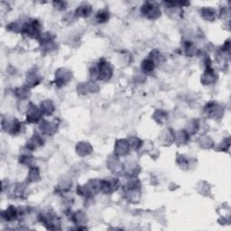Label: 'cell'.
I'll return each instance as SVG.
<instances>
[{"label":"cell","instance_id":"cell-1","mask_svg":"<svg viewBox=\"0 0 231 231\" xmlns=\"http://www.w3.org/2000/svg\"><path fill=\"white\" fill-rule=\"evenodd\" d=\"M2 216L5 219H7L8 221H11V220H14L16 219V218L18 217V211L16 210V208L13 206L9 207L5 211L2 213Z\"/></svg>","mask_w":231,"mask_h":231},{"label":"cell","instance_id":"cell-2","mask_svg":"<svg viewBox=\"0 0 231 231\" xmlns=\"http://www.w3.org/2000/svg\"><path fill=\"white\" fill-rule=\"evenodd\" d=\"M91 12V8L90 7H88V6H85V7H79V8L77 9L76 13L78 16H88V14Z\"/></svg>","mask_w":231,"mask_h":231},{"label":"cell","instance_id":"cell-3","mask_svg":"<svg viewBox=\"0 0 231 231\" xmlns=\"http://www.w3.org/2000/svg\"><path fill=\"white\" fill-rule=\"evenodd\" d=\"M109 18V14L106 11H99L97 14V19L99 23H105Z\"/></svg>","mask_w":231,"mask_h":231},{"label":"cell","instance_id":"cell-4","mask_svg":"<svg viewBox=\"0 0 231 231\" xmlns=\"http://www.w3.org/2000/svg\"><path fill=\"white\" fill-rule=\"evenodd\" d=\"M154 68V63L153 61L150 60H146L144 61L143 63V70L145 72H152Z\"/></svg>","mask_w":231,"mask_h":231}]
</instances>
